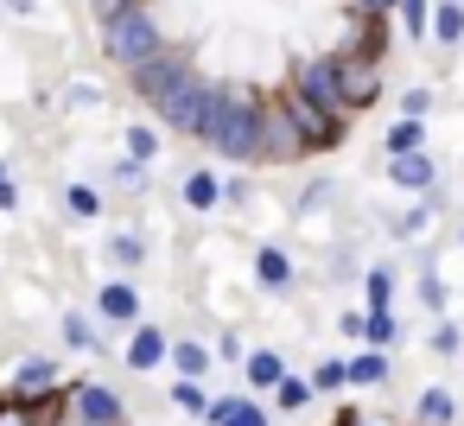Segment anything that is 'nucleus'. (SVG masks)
I'll use <instances>...</instances> for the list:
<instances>
[{"instance_id": "7c9ffc66", "label": "nucleus", "mask_w": 464, "mask_h": 426, "mask_svg": "<svg viewBox=\"0 0 464 426\" xmlns=\"http://www.w3.org/2000/svg\"><path fill=\"white\" fill-rule=\"evenodd\" d=\"M128 7H147V0H96V14H102V20H115V14H128Z\"/></svg>"}, {"instance_id": "39448f33", "label": "nucleus", "mask_w": 464, "mask_h": 426, "mask_svg": "<svg viewBox=\"0 0 464 426\" xmlns=\"http://www.w3.org/2000/svg\"><path fill=\"white\" fill-rule=\"evenodd\" d=\"M286 115H293V128H299L305 153H312V147H337V134H343V115L318 109L312 96H293V102H286Z\"/></svg>"}, {"instance_id": "412c9836", "label": "nucleus", "mask_w": 464, "mask_h": 426, "mask_svg": "<svg viewBox=\"0 0 464 426\" xmlns=\"http://www.w3.org/2000/svg\"><path fill=\"white\" fill-rule=\"evenodd\" d=\"M413 147H420V115H407V121L388 128V153H413Z\"/></svg>"}, {"instance_id": "a878e982", "label": "nucleus", "mask_w": 464, "mask_h": 426, "mask_svg": "<svg viewBox=\"0 0 464 426\" xmlns=\"http://www.w3.org/2000/svg\"><path fill=\"white\" fill-rule=\"evenodd\" d=\"M140 255H147V248H140V236H115V261H121V267H134Z\"/></svg>"}, {"instance_id": "9b49d317", "label": "nucleus", "mask_w": 464, "mask_h": 426, "mask_svg": "<svg viewBox=\"0 0 464 426\" xmlns=\"http://www.w3.org/2000/svg\"><path fill=\"white\" fill-rule=\"evenodd\" d=\"M388 172H394V185H407V191H426V185H432V160H426L420 147H413V153H394Z\"/></svg>"}, {"instance_id": "9d476101", "label": "nucleus", "mask_w": 464, "mask_h": 426, "mask_svg": "<svg viewBox=\"0 0 464 426\" xmlns=\"http://www.w3.org/2000/svg\"><path fill=\"white\" fill-rule=\"evenodd\" d=\"M96 312H102L109 324H134V318H140V299H134V286H121V280H115V286H102Z\"/></svg>"}, {"instance_id": "ddd939ff", "label": "nucleus", "mask_w": 464, "mask_h": 426, "mask_svg": "<svg viewBox=\"0 0 464 426\" xmlns=\"http://www.w3.org/2000/svg\"><path fill=\"white\" fill-rule=\"evenodd\" d=\"M166 356H172V344H166L160 331H134V344H128V363H134V369H160Z\"/></svg>"}, {"instance_id": "4468645a", "label": "nucleus", "mask_w": 464, "mask_h": 426, "mask_svg": "<svg viewBox=\"0 0 464 426\" xmlns=\"http://www.w3.org/2000/svg\"><path fill=\"white\" fill-rule=\"evenodd\" d=\"M420 420H426V426H451V420H458V401H451L445 388H426V394H420Z\"/></svg>"}, {"instance_id": "473e14b6", "label": "nucleus", "mask_w": 464, "mask_h": 426, "mask_svg": "<svg viewBox=\"0 0 464 426\" xmlns=\"http://www.w3.org/2000/svg\"><path fill=\"white\" fill-rule=\"evenodd\" d=\"M71 426H90V420H71Z\"/></svg>"}, {"instance_id": "dca6fc26", "label": "nucleus", "mask_w": 464, "mask_h": 426, "mask_svg": "<svg viewBox=\"0 0 464 426\" xmlns=\"http://www.w3.org/2000/svg\"><path fill=\"white\" fill-rule=\"evenodd\" d=\"M382 375H388V356H382V350H362L356 363H343V382H362V388H369V382H382Z\"/></svg>"}, {"instance_id": "c756f323", "label": "nucleus", "mask_w": 464, "mask_h": 426, "mask_svg": "<svg viewBox=\"0 0 464 426\" xmlns=\"http://www.w3.org/2000/svg\"><path fill=\"white\" fill-rule=\"evenodd\" d=\"M350 7H356L362 20H382V14H394V0H350Z\"/></svg>"}, {"instance_id": "aec40b11", "label": "nucleus", "mask_w": 464, "mask_h": 426, "mask_svg": "<svg viewBox=\"0 0 464 426\" xmlns=\"http://www.w3.org/2000/svg\"><path fill=\"white\" fill-rule=\"evenodd\" d=\"M172 363H179V375H191V382H198V375L210 369V350H204V344H179V350H172Z\"/></svg>"}, {"instance_id": "c85d7f7f", "label": "nucleus", "mask_w": 464, "mask_h": 426, "mask_svg": "<svg viewBox=\"0 0 464 426\" xmlns=\"http://www.w3.org/2000/svg\"><path fill=\"white\" fill-rule=\"evenodd\" d=\"M179 407H191V413H204V394H198V382H191V375L179 382Z\"/></svg>"}, {"instance_id": "6ab92c4d", "label": "nucleus", "mask_w": 464, "mask_h": 426, "mask_svg": "<svg viewBox=\"0 0 464 426\" xmlns=\"http://www.w3.org/2000/svg\"><path fill=\"white\" fill-rule=\"evenodd\" d=\"M255 274H261L267 286H286V280H293V261H286L280 248H261V255H255Z\"/></svg>"}, {"instance_id": "7ed1b4c3", "label": "nucleus", "mask_w": 464, "mask_h": 426, "mask_svg": "<svg viewBox=\"0 0 464 426\" xmlns=\"http://www.w3.org/2000/svg\"><path fill=\"white\" fill-rule=\"evenodd\" d=\"M102 45H109V58L115 64H147L153 52H160V26H153V7H128V14H115V20H102Z\"/></svg>"}, {"instance_id": "2f4dec72", "label": "nucleus", "mask_w": 464, "mask_h": 426, "mask_svg": "<svg viewBox=\"0 0 464 426\" xmlns=\"http://www.w3.org/2000/svg\"><path fill=\"white\" fill-rule=\"evenodd\" d=\"M0 210H14V185H7V172H0Z\"/></svg>"}, {"instance_id": "4be33fe9", "label": "nucleus", "mask_w": 464, "mask_h": 426, "mask_svg": "<svg viewBox=\"0 0 464 426\" xmlns=\"http://www.w3.org/2000/svg\"><path fill=\"white\" fill-rule=\"evenodd\" d=\"M0 426H45L33 401H0Z\"/></svg>"}, {"instance_id": "b1692460", "label": "nucleus", "mask_w": 464, "mask_h": 426, "mask_svg": "<svg viewBox=\"0 0 464 426\" xmlns=\"http://www.w3.org/2000/svg\"><path fill=\"white\" fill-rule=\"evenodd\" d=\"M96 210H102V198L90 185H71V217H96Z\"/></svg>"}, {"instance_id": "f257e3e1", "label": "nucleus", "mask_w": 464, "mask_h": 426, "mask_svg": "<svg viewBox=\"0 0 464 426\" xmlns=\"http://www.w3.org/2000/svg\"><path fill=\"white\" fill-rule=\"evenodd\" d=\"M134 83H140V96L160 109L166 128H179V134H204V121H210V109H217V90L191 71V58H166V52H153L147 64H134Z\"/></svg>"}, {"instance_id": "0eeeda50", "label": "nucleus", "mask_w": 464, "mask_h": 426, "mask_svg": "<svg viewBox=\"0 0 464 426\" xmlns=\"http://www.w3.org/2000/svg\"><path fill=\"white\" fill-rule=\"evenodd\" d=\"M299 153H305V140H299L286 102H280V109L267 102V115H261V160H299Z\"/></svg>"}, {"instance_id": "cd10ccee", "label": "nucleus", "mask_w": 464, "mask_h": 426, "mask_svg": "<svg viewBox=\"0 0 464 426\" xmlns=\"http://www.w3.org/2000/svg\"><path fill=\"white\" fill-rule=\"evenodd\" d=\"M388 293H394V280L375 267V274H369V305H388Z\"/></svg>"}, {"instance_id": "72a5a7b5", "label": "nucleus", "mask_w": 464, "mask_h": 426, "mask_svg": "<svg viewBox=\"0 0 464 426\" xmlns=\"http://www.w3.org/2000/svg\"><path fill=\"white\" fill-rule=\"evenodd\" d=\"M343 426H356V420H343Z\"/></svg>"}, {"instance_id": "20e7f679", "label": "nucleus", "mask_w": 464, "mask_h": 426, "mask_svg": "<svg viewBox=\"0 0 464 426\" xmlns=\"http://www.w3.org/2000/svg\"><path fill=\"white\" fill-rule=\"evenodd\" d=\"M331 64H337V90H343L350 115H362V109L375 102V90H382V64H375L369 52H343V58H331Z\"/></svg>"}, {"instance_id": "2eb2a0df", "label": "nucleus", "mask_w": 464, "mask_h": 426, "mask_svg": "<svg viewBox=\"0 0 464 426\" xmlns=\"http://www.w3.org/2000/svg\"><path fill=\"white\" fill-rule=\"evenodd\" d=\"M242 369H248V382H255V388H274V382L286 375V363H280L274 350H255V356H248Z\"/></svg>"}, {"instance_id": "bb28decb", "label": "nucleus", "mask_w": 464, "mask_h": 426, "mask_svg": "<svg viewBox=\"0 0 464 426\" xmlns=\"http://www.w3.org/2000/svg\"><path fill=\"white\" fill-rule=\"evenodd\" d=\"M394 7L407 14V33H426V0H394Z\"/></svg>"}, {"instance_id": "5701e85b", "label": "nucleus", "mask_w": 464, "mask_h": 426, "mask_svg": "<svg viewBox=\"0 0 464 426\" xmlns=\"http://www.w3.org/2000/svg\"><path fill=\"white\" fill-rule=\"evenodd\" d=\"M274 388H280V407H305V394H312V382H299V375H280Z\"/></svg>"}, {"instance_id": "423d86ee", "label": "nucleus", "mask_w": 464, "mask_h": 426, "mask_svg": "<svg viewBox=\"0 0 464 426\" xmlns=\"http://www.w3.org/2000/svg\"><path fill=\"white\" fill-rule=\"evenodd\" d=\"M299 96H312L318 109H331V115L350 121V102H343V90H337V64H331V58H312V64L299 71Z\"/></svg>"}, {"instance_id": "f8f14e48", "label": "nucleus", "mask_w": 464, "mask_h": 426, "mask_svg": "<svg viewBox=\"0 0 464 426\" xmlns=\"http://www.w3.org/2000/svg\"><path fill=\"white\" fill-rule=\"evenodd\" d=\"M52 388H58V363H45V356L20 363V401H39V394H52Z\"/></svg>"}, {"instance_id": "f03ea898", "label": "nucleus", "mask_w": 464, "mask_h": 426, "mask_svg": "<svg viewBox=\"0 0 464 426\" xmlns=\"http://www.w3.org/2000/svg\"><path fill=\"white\" fill-rule=\"evenodd\" d=\"M261 115H267L261 96H248V90H217V109H210V121H204L198 140H210L223 160H261Z\"/></svg>"}, {"instance_id": "6e6552de", "label": "nucleus", "mask_w": 464, "mask_h": 426, "mask_svg": "<svg viewBox=\"0 0 464 426\" xmlns=\"http://www.w3.org/2000/svg\"><path fill=\"white\" fill-rule=\"evenodd\" d=\"M71 407H77V420H90V426H121V394L102 388V382H77V388H71Z\"/></svg>"}, {"instance_id": "a211bd4d", "label": "nucleus", "mask_w": 464, "mask_h": 426, "mask_svg": "<svg viewBox=\"0 0 464 426\" xmlns=\"http://www.w3.org/2000/svg\"><path fill=\"white\" fill-rule=\"evenodd\" d=\"M217 198H223V185H217L210 172H191V179H185V204H191V210H210Z\"/></svg>"}, {"instance_id": "f3484780", "label": "nucleus", "mask_w": 464, "mask_h": 426, "mask_svg": "<svg viewBox=\"0 0 464 426\" xmlns=\"http://www.w3.org/2000/svg\"><path fill=\"white\" fill-rule=\"evenodd\" d=\"M432 39H445V45L464 39V7H458V0H445V7L432 14Z\"/></svg>"}, {"instance_id": "393cba45", "label": "nucleus", "mask_w": 464, "mask_h": 426, "mask_svg": "<svg viewBox=\"0 0 464 426\" xmlns=\"http://www.w3.org/2000/svg\"><path fill=\"white\" fill-rule=\"evenodd\" d=\"M128 153H134V160H153V153H160V147H153V128H128Z\"/></svg>"}, {"instance_id": "1a4fd4ad", "label": "nucleus", "mask_w": 464, "mask_h": 426, "mask_svg": "<svg viewBox=\"0 0 464 426\" xmlns=\"http://www.w3.org/2000/svg\"><path fill=\"white\" fill-rule=\"evenodd\" d=\"M204 420H210V426H267V413H261L255 401H242V394L210 401V407H204Z\"/></svg>"}]
</instances>
